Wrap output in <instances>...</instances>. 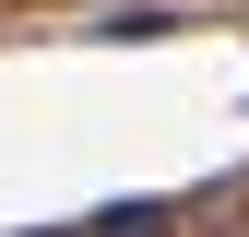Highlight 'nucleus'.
<instances>
[{"mask_svg": "<svg viewBox=\"0 0 249 237\" xmlns=\"http://www.w3.org/2000/svg\"><path fill=\"white\" fill-rule=\"evenodd\" d=\"M154 225H166V214H154V202H119V214H107L95 237H154Z\"/></svg>", "mask_w": 249, "mask_h": 237, "instance_id": "1", "label": "nucleus"}]
</instances>
